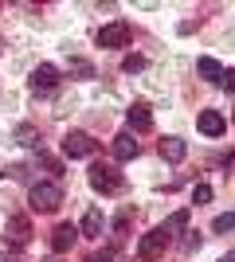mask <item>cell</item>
Segmentation results:
<instances>
[{
    "label": "cell",
    "instance_id": "1",
    "mask_svg": "<svg viewBox=\"0 0 235 262\" xmlns=\"http://www.w3.org/2000/svg\"><path fill=\"white\" fill-rule=\"evenodd\" d=\"M90 188H94V192H102V196H118V192H122L125 188V176L118 172V168H114V164H90Z\"/></svg>",
    "mask_w": 235,
    "mask_h": 262
},
{
    "label": "cell",
    "instance_id": "2",
    "mask_svg": "<svg viewBox=\"0 0 235 262\" xmlns=\"http://www.w3.org/2000/svg\"><path fill=\"white\" fill-rule=\"evenodd\" d=\"M168 243H173V235H168L165 227H153L149 235H141V243H137V258L141 262H157L168 251Z\"/></svg>",
    "mask_w": 235,
    "mask_h": 262
},
{
    "label": "cell",
    "instance_id": "3",
    "mask_svg": "<svg viewBox=\"0 0 235 262\" xmlns=\"http://www.w3.org/2000/svg\"><path fill=\"white\" fill-rule=\"evenodd\" d=\"M32 211H55L59 204H63V188L51 184V180H39V184H32Z\"/></svg>",
    "mask_w": 235,
    "mask_h": 262
},
{
    "label": "cell",
    "instance_id": "4",
    "mask_svg": "<svg viewBox=\"0 0 235 262\" xmlns=\"http://www.w3.org/2000/svg\"><path fill=\"white\" fill-rule=\"evenodd\" d=\"M130 24L125 20H114V24H106V28H98V47H125L130 43Z\"/></svg>",
    "mask_w": 235,
    "mask_h": 262
},
{
    "label": "cell",
    "instance_id": "5",
    "mask_svg": "<svg viewBox=\"0 0 235 262\" xmlns=\"http://www.w3.org/2000/svg\"><path fill=\"white\" fill-rule=\"evenodd\" d=\"M63 153H67L71 161H78V157H90V153H94V141H90V133L71 129L67 137H63Z\"/></svg>",
    "mask_w": 235,
    "mask_h": 262
},
{
    "label": "cell",
    "instance_id": "6",
    "mask_svg": "<svg viewBox=\"0 0 235 262\" xmlns=\"http://www.w3.org/2000/svg\"><path fill=\"white\" fill-rule=\"evenodd\" d=\"M55 86H59V71L51 63H39L32 71V90H35V94H39V90L47 94V90H55Z\"/></svg>",
    "mask_w": 235,
    "mask_h": 262
},
{
    "label": "cell",
    "instance_id": "7",
    "mask_svg": "<svg viewBox=\"0 0 235 262\" xmlns=\"http://www.w3.org/2000/svg\"><path fill=\"white\" fill-rule=\"evenodd\" d=\"M4 239H8L12 247H24V243L32 239V223H28L24 215H12V219H8V227H4Z\"/></svg>",
    "mask_w": 235,
    "mask_h": 262
},
{
    "label": "cell",
    "instance_id": "8",
    "mask_svg": "<svg viewBox=\"0 0 235 262\" xmlns=\"http://www.w3.org/2000/svg\"><path fill=\"white\" fill-rule=\"evenodd\" d=\"M125 118H130V133H149V129H153V114H149L145 102H134Z\"/></svg>",
    "mask_w": 235,
    "mask_h": 262
},
{
    "label": "cell",
    "instance_id": "9",
    "mask_svg": "<svg viewBox=\"0 0 235 262\" xmlns=\"http://www.w3.org/2000/svg\"><path fill=\"white\" fill-rule=\"evenodd\" d=\"M196 129H200L204 137H220V133L227 129V121H224V114H216V110H204L200 118H196Z\"/></svg>",
    "mask_w": 235,
    "mask_h": 262
},
{
    "label": "cell",
    "instance_id": "10",
    "mask_svg": "<svg viewBox=\"0 0 235 262\" xmlns=\"http://www.w3.org/2000/svg\"><path fill=\"white\" fill-rule=\"evenodd\" d=\"M75 239H78V231L71 227V223H59V227L51 231V251H55V254H67L71 247H75Z\"/></svg>",
    "mask_w": 235,
    "mask_h": 262
},
{
    "label": "cell",
    "instance_id": "11",
    "mask_svg": "<svg viewBox=\"0 0 235 262\" xmlns=\"http://www.w3.org/2000/svg\"><path fill=\"white\" fill-rule=\"evenodd\" d=\"M114 157H118V161H134V157H137V141H134V133H130V129L114 137Z\"/></svg>",
    "mask_w": 235,
    "mask_h": 262
},
{
    "label": "cell",
    "instance_id": "12",
    "mask_svg": "<svg viewBox=\"0 0 235 262\" xmlns=\"http://www.w3.org/2000/svg\"><path fill=\"white\" fill-rule=\"evenodd\" d=\"M184 153H188V145L180 141V137H165V141H161V157H165L168 164L184 161Z\"/></svg>",
    "mask_w": 235,
    "mask_h": 262
},
{
    "label": "cell",
    "instance_id": "13",
    "mask_svg": "<svg viewBox=\"0 0 235 262\" xmlns=\"http://www.w3.org/2000/svg\"><path fill=\"white\" fill-rule=\"evenodd\" d=\"M78 231H82V235H90V239H98V235H102V211L90 208L87 215H82V227H78Z\"/></svg>",
    "mask_w": 235,
    "mask_h": 262
},
{
    "label": "cell",
    "instance_id": "14",
    "mask_svg": "<svg viewBox=\"0 0 235 262\" xmlns=\"http://www.w3.org/2000/svg\"><path fill=\"white\" fill-rule=\"evenodd\" d=\"M196 71H200V75L208 78V82H220V78H224V67L216 63V59H208V55H204L200 63H196Z\"/></svg>",
    "mask_w": 235,
    "mask_h": 262
},
{
    "label": "cell",
    "instance_id": "15",
    "mask_svg": "<svg viewBox=\"0 0 235 262\" xmlns=\"http://www.w3.org/2000/svg\"><path fill=\"white\" fill-rule=\"evenodd\" d=\"M212 231H216V235H227V231H235V211H227V215H216Z\"/></svg>",
    "mask_w": 235,
    "mask_h": 262
},
{
    "label": "cell",
    "instance_id": "16",
    "mask_svg": "<svg viewBox=\"0 0 235 262\" xmlns=\"http://www.w3.org/2000/svg\"><path fill=\"white\" fill-rule=\"evenodd\" d=\"M122 71H125V75H137V71H145V59H141V55H125Z\"/></svg>",
    "mask_w": 235,
    "mask_h": 262
},
{
    "label": "cell",
    "instance_id": "17",
    "mask_svg": "<svg viewBox=\"0 0 235 262\" xmlns=\"http://www.w3.org/2000/svg\"><path fill=\"white\" fill-rule=\"evenodd\" d=\"M71 75H78V78H94V67H90L87 59H71Z\"/></svg>",
    "mask_w": 235,
    "mask_h": 262
},
{
    "label": "cell",
    "instance_id": "18",
    "mask_svg": "<svg viewBox=\"0 0 235 262\" xmlns=\"http://www.w3.org/2000/svg\"><path fill=\"white\" fill-rule=\"evenodd\" d=\"M208 200H212V188H208V184H196V188H192V204H208Z\"/></svg>",
    "mask_w": 235,
    "mask_h": 262
},
{
    "label": "cell",
    "instance_id": "19",
    "mask_svg": "<svg viewBox=\"0 0 235 262\" xmlns=\"http://www.w3.org/2000/svg\"><path fill=\"white\" fill-rule=\"evenodd\" d=\"M16 141H20V145H32L35 141V125H20V129H16Z\"/></svg>",
    "mask_w": 235,
    "mask_h": 262
},
{
    "label": "cell",
    "instance_id": "20",
    "mask_svg": "<svg viewBox=\"0 0 235 262\" xmlns=\"http://www.w3.org/2000/svg\"><path fill=\"white\" fill-rule=\"evenodd\" d=\"M39 161H44V164H47V168H51V172H55V176H59V172H63V164H59V161H55V157H47V153H39Z\"/></svg>",
    "mask_w": 235,
    "mask_h": 262
},
{
    "label": "cell",
    "instance_id": "21",
    "mask_svg": "<svg viewBox=\"0 0 235 262\" xmlns=\"http://www.w3.org/2000/svg\"><path fill=\"white\" fill-rule=\"evenodd\" d=\"M114 231H118V235H125V231H130V215H118V219H114Z\"/></svg>",
    "mask_w": 235,
    "mask_h": 262
},
{
    "label": "cell",
    "instance_id": "22",
    "mask_svg": "<svg viewBox=\"0 0 235 262\" xmlns=\"http://www.w3.org/2000/svg\"><path fill=\"white\" fill-rule=\"evenodd\" d=\"M220 82H224L227 90H235V71H224V78H220Z\"/></svg>",
    "mask_w": 235,
    "mask_h": 262
},
{
    "label": "cell",
    "instance_id": "23",
    "mask_svg": "<svg viewBox=\"0 0 235 262\" xmlns=\"http://www.w3.org/2000/svg\"><path fill=\"white\" fill-rule=\"evenodd\" d=\"M220 262H235V254H227V258H220Z\"/></svg>",
    "mask_w": 235,
    "mask_h": 262
},
{
    "label": "cell",
    "instance_id": "24",
    "mask_svg": "<svg viewBox=\"0 0 235 262\" xmlns=\"http://www.w3.org/2000/svg\"><path fill=\"white\" fill-rule=\"evenodd\" d=\"M0 51H4V43H0Z\"/></svg>",
    "mask_w": 235,
    "mask_h": 262
}]
</instances>
